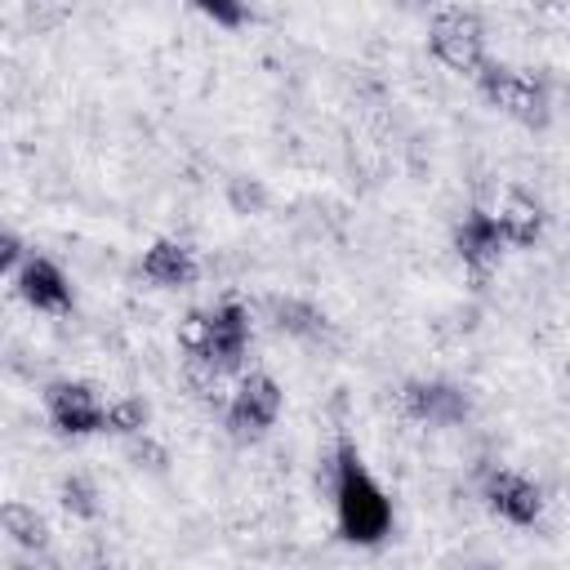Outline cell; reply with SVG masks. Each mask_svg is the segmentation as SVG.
Wrapping results in <instances>:
<instances>
[{
    "instance_id": "5b68a950",
    "label": "cell",
    "mask_w": 570,
    "mask_h": 570,
    "mask_svg": "<svg viewBox=\"0 0 570 570\" xmlns=\"http://www.w3.org/2000/svg\"><path fill=\"white\" fill-rule=\"evenodd\" d=\"M281 405H285L281 383L272 374H263V370H249V374H240V383L227 396V410H223L227 432L236 441H258V436H267L276 428Z\"/></svg>"
},
{
    "instance_id": "ba28073f",
    "label": "cell",
    "mask_w": 570,
    "mask_h": 570,
    "mask_svg": "<svg viewBox=\"0 0 570 570\" xmlns=\"http://www.w3.org/2000/svg\"><path fill=\"white\" fill-rule=\"evenodd\" d=\"M401 410L414 419V423H428V428H454L468 419V392L450 379H410L401 387Z\"/></svg>"
},
{
    "instance_id": "e0dca14e",
    "label": "cell",
    "mask_w": 570,
    "mask_h": 570,
    "mask_svg": "<svg viewBox=\"0 0 570 570\" xmlns=\"http://www.w3.org/2000/svg\"><path fill=\"white\" fill-rule=\"evenodd\" d=\"M227 205H232V214L254 218V214L267 209V187L249 174H236V178H227Z\"/></svg>"
},
{
    "instance_id": "ac0fdd59",
    "label": "cell",
    "mask_w": 570,
    "mask_h": 570,
    "mask_svg": "<svg viewBox=\"0 0 570 570\" xmlns=\"http://www.w3.org/2000/svg\"><path fill=\"white\" fill-rule=\"evenodd\" d=\"M214 27H227V31H236V27H245L254 13H249V4H240V0H200L196 4Z\"/></svg>"
},
{
    "instance_id": "6da1fadb",
    "label": "cell",
    "mask_w": 570,
    "mask_h": 570,
    "mask_svg": "<svg viewBox=\"0 0 570 570\" xmlns=\"http://www.w3.org/2000/svg\"><path fill=\"white\" fill-rule=\"evenodd\" d=\"M334 525L352 548H374L392 534V499L347 436L334 450Z\"/></svg>"
},
{
    "instance_id": "8992f818",
    "label": "cell",
    "mask_w": 570,
    "mask_h": 570,
    "mask_svg": "<svg viewBox=\"0 0 570 570\" xmlns=\"http://www.w3.org/2000/svg\"><path fill=\"white\" fill-rule=\"evenodd\" d=\"M45 414H49L53 432H62V436H98L107 401L98 396V387H89L80 379H58L45 387Z\"/></svg>"
},
{
    "instance_id": "9c48e42d",
    "label": "cell",
    "mask_w": 570,
    "mask_h": 570,
    "mask_svg": "<svg viewBox=\"0 0 570 570\" xmlns=\"http://www.w3.org/2000/svg\"><path fill=\"white\" fill-rule=\"evenodd\" d=\"M13 289H18V298L27 303V307H36V312H45V316H62V312H71V281H67V272L53 263V258H45V254H27L22 258V267L13 272Z\"/></svg>"
},
{
    "instance_id": "3957f363",
    "label": "cell",
    "mask_w": 570,
    "mask_h": 570,
    "mask_svg": "<svg viewBox=\"0 0 570 570\" xmlns=\"http://www.w3.org/2000/svg\"><path fill=\"white\" fill-rule=\"evenodd\" d=\"M472 80H476L481 98H485L490 107H499L503 116H512V120H521V125H530V129H543V125L552 120V94H548V85H543L539 76L485 58V67H481Z\"/></svg>"
},
{
    "instance_id": "4fadbf2b",
    "label": "cell",
    "mask_w": 570,
    "mask_h": 570,
    "mask_svg": "<svg viewBox=\"0 0 570 570\" xmlns=\"http://www.w3.org/2000/svg\"><path fill=\"white\" fill-rule=\"evenodd\" d=\"M0 530L18 543V548H27V552H40V548H49V521L31 508V503H22V499H9V503H0Z\"/></svg>"
},
{
    "instance_id": "9a60e30c",
    "label": "cell",
    "mask_w": 570,
    "mask_h": 570,
    "mask_svg": "<svg viewBox=\"0 0 570 570\" xmlns=\"http://www.w3.org/2000/svg\"><path fill=\"white\" fill-rule=\"evenodd\" d=\"M147 419H151V410H147V401L142 396H116V401H107V414H102V432H111V436H142L147 432Z\"/></svg>"
},
{
    "instance_id": "7c38bea8",
    "label": "cell",
    "mask_w": 570,
    "mask_h": 570,
    "mask_svg": "<svg viewBox=\"0 0 570 570\" xmlns=\"http://www.w3.org/2000/svg\"><path fill=\"white\" fill-rule=\"evenodd\" d=\"M494 223H499V236H503L508 249H534L539 236H543V227H548V214H543L539 200L512 191V196L494 209Z\"/></svg>"
},
{
    "instance_id": "8fae6325",
    "label": "cell",
    "mask_w": 570,
    "mask_h": 570,
    "mask_svg": "<svg viewBox=\"0 0 570 570\" xmlns=\"http://www.w3.org/2000/svg\"><path fill=\"white\" fill-rule=\"evenodd\" d=\"M142 276L160 289H191L200 281V258L187 240H174V236H160L142 249Z\"/></svg>"
},
{
    "instance_id": "7a4b0ae2",
    "label": "cell",
    "mask_w": 570,
    "mask_h": 570,
    "mask_svg": "<svg viewBox=\"0 0 570 570\" xmlns=\"http://www.w3.org/2000/svg\"><path fill=\"white\" fill-rule=\"evenodd\" d=\"M249 338H254V321H249V307L236 303V298H223L205 312H191L187 325H183L187 361L205 365L214 374L240 370V361L249 352Z\"/></svg>"
},
{
    "instance_id": "5bb4252c",
    "label": "cell",
    "mask_w": 570,
    "mask_h": 570,
    "mask_svg": "<svg viewBox=\"0 0 570 570\" xmlns=\"http://www.w3.org/2000/svg\"><path fill=\"white\" fill-rule=\"evenodd\" d=\"M325 312L307 298H281L276 303V330L289 334V338H321L325 334Z\"/></svg>"
},
{
    "instance_id": "30bf717a",
    "label": "cell",
    "mask_w": 570,
    "mask_h": 570,
    "mask_svg": "<svg viewBox=\"0 0 570 570\" xmlns=\"http://www.w3.org/2000/svg\"><path fill=\"white\" fill-rule=\"evenodd\" d=\"M503 236H499V223H494V209H468L454 227V254L459 263L481 281L490 267H499L503 258Z\"/></svg>"
},
{
    "instance_id": "277c9868",
    "label": "cell",
    "mask_w": 570,
    "mask_h": 570,
    "mask_svg": "<svg viewBox=\"0 0 570 570\" xmlns=\"http://www.w3.org/2000/svg\"><path fill=\"white\" fill-rule=\"evenodd\" d=\"M428 49L454 76H476L490 58L485 53V27L472 9H441L428 22Z\"/></svg>"
},
{
    "instance_id": "d6986e66",
    "label": "cell",
    "mask_w": 570,
    "mask_h": 570,
    "mask_svg": "<svg viewBox=\"0 0 570 570\" xmlns=\"http://www.w3.org/2000/svg\"><path fill=\"white\" fill-rule=\"evenodd\" d=\"M22 258H27V249H22V240H18L13 232H4V227H0V276H9V272H18V267H22Z\"/></svg>"
},
{
    "instance_id": "52a82bcc",
    "label": "cell",
    "mask_w": 570,
    "mask_h": 570,
    "mask_svg": "<svg viewBox=\"0 0 570 570\" xmlns=\"http://www.w3.org/2000/svg\"><path fill=\"white\" fill-rule=\"evenodd\" d=\"M481 499L508 525H534L543 517V485L517 468H490L481 481Z\"/></svg>"
},
{
    "instance_id": "2e32d148",
    "label": "cell",
    "mask_w": 570,
    "mask_h": 570,
    "mask_svg": "<svg viewBox=\"0 0 570 570\" xmlns=\"http://www.w3.org/2000/svg\"><path fill=\"white\" fill-rule=\"evenodd\" d=\"M58 503H62V512H71V517L94 521V517H98V485H94L85 472H67V476L58 481Z\"/></svg>"
},
{
    "instance_id": "ffe728a7",
    "label": "cell",
    "mask_w": 570,
    "mask_h": 570,
    "mask_svg": "<svg viewBox=\"0 0 570 570\" xmlns=\"http://www.w3.org/2000/svg\"><path fill=\"white\" fill-rule=\"evenodd\" d=\"M472 570H481V566H472Z\"/></svg>"
}]
</instances>
